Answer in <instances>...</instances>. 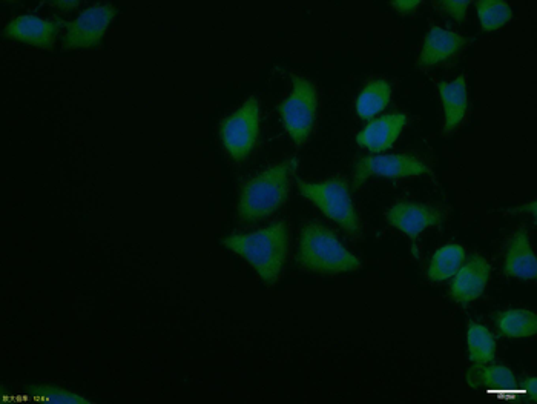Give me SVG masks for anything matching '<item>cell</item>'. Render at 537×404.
Instances as JSON below:
<instances>
[{
  "label": "cell",
  "mask_w": 537,
  "mask_h": 404,
  "mask_svg": "<svg viewBox=\"0 0 537 404\" xmlns=\"http://www.w3.org/2000/svg\"><path fill=\"white\" fill-rule=\"evenodd\" d=\"M223 245L249 262L267 285H274L289 252V229L284 222L275 223L252 234L226 237Z\"/></svg>",
  "instance_id": "1"
},
{
  "label": "cell",
  "mask_w": 537,
  "mask_h": 404,
  "mask_svg": "<svg viewBox=\"0 0 537 404\" xmlns=\"http://www.w3.org/2000/svg\"><path fill=\"white\" fill-rule=\"evenodd\" d=\"M298 160L289 159L266 169L241 189L238 214L244 222H257L274 214L289 196L290 180Z\"/></svg>",
  "instance_id": "2"
},
{
  "label": "cell",
  "mask_w": 537,
  "mask_h": 404,
  "mask_svg": "<svg viewBox=\"0 0 537 404\" xmlns=\"http://www.w3.org/2000/svg\"><path fill=\"white\" fill-rule=\"evenodd\" d=\"M298 263L320 274H340L361 268L360 260L350 254L326 226L310 223L301 232Z\"/></svg>",
  "instance_id": "3"
},
{
  "label": "cell",
  "mask_w": 537,
  "mask_h": 404,
  "mask_svg": "<svg viewBox=\"0 0 537 404\" xmlns=\"http://www.w3.org/2000/svg\"><path fill=\"white\" fill-rule=\"evenodd\" d=\"M298 189L307 200L323 211L324 216L343 226L350 236H360V216L350 197L347 180L337 177L326 182H298Z\"/></svg>",
  "instance_id": "4"
},
{
  "label": "cell",
  "mask_w": 537,
  "mask_h": 404,
  "mask_svg": "<svg viewBox=\"0 0 537 404\" xmlns=\"http://www.w3.org/2000/svg\"><path fill=\"white\" fill-rule=\"evenodd\" d=\"M292 85V93L280 105V114L290 139L297 145H303L309 140L315 125L317 91L309 80L300 76H292Z\"/></svg>",
  "instance_id": "5"
},
{
  "label": "cell",
  "mask_w": 537,
  "mask_h": 404,
  "mask_svg": "<svg viewBox=\"0 0 537 404\" xmlns=\"http://www.w3.org/2000/svg\"><path fill=\"white\" fill-rule=\"evenodd\" d=\"M260 136V102L255 97L235 111L221 125V140L229 156L244 160L254 150Z\"/></svg>",
  "instance_id": "6"
},
{
  "label": "cell",
  "mask_w": 537,
  "mask_h": 404,
  "mask_svg": "<svg viewBox=\"0 0 537 404\" xmlns=\"http://www.w3.org/2000/svg\"><path fill=\"white\" fill-rule=\"evenodd\" d=\"M429 173V168L421 160L404 154L395 156H372L361 159L356 163L353 173L355 188L363 185L370 177H390V179H404V177H418Z\"/></svg>",
  "instance_id": "7"
},
{
  "label": "cell",
  "mask_w": 537,
  "mask_h": 404,
  "mask_svg": "<svg viewBox=\"0 0 537 404\" xmlns=\"http://www.w3.org/2000/svg\"><path fill=\"white\" fill-rule=\"evenodd\" d=\"M116 16V8L102 5V7H91L83 11L74 22L68 25L65 37H63V47L66 50L73 48H88L99 44L106 28L113 22Z\"/></svg>",
  "instance_id": "8"
},
{
  "label": "cell",
  "mask_w": 537,
  "mask_h": 404,
  "mask_svg": "<svg viewBox=\"0 0 537 404\" xmlns=\"http://www.w3.org/2000/svg\"><path fill=\"white\" fill-rule=\"evenodd\" d=\"M444 214L438 208L416 202H399L387 212V222L407 236L418 237L433 226L441 225Z\"/></svg>",
  "instance_id": "9"
},
{
  "label": "cell",
  "mask_w": 537,
  "mask_h": 404,
  "mask_svg": "<svg viewBox=\"0 0 537 404\" xmlns=\"http://www.w3.org/2000/svg\"><path fill=\"white\" fill-rule=\"evenodd\" d=\"M491 268L481 255H473L455 274L450 294L461 305L475 302L481 297L490 280Z\"/></svg>",
  "instance_id": "10"
},
{
  "label": "cell",
  "mask_w": 537,
  "mask_h": 404,
  "mask_svg": "<svg viewBox=\"0 0 537 404\" xmlns=\"http://www.w3.org/2000/svg\"><path fill=\"white\" fill-rule=\"evenodd\" d=\"M60 27L62 24L59 20H45L37 16H20L7 25L5 36L20 40L24 44L51 48Z\"/></svg>",
  "instance_id": "11"
},
{
  "label": "cell",
  "mask_w": 537,
  "mask_h": 404,
  "mask_svg": "<svg viewBox=\"0 0 537 404\" xmlns=\"http://www.w3.org/2000/svg\"><path fill=\"white\" fill-rule=\"evenodd\" d=\"M407 125L406 114H389L379 117L356 136L358 145L363 146L372 153H383L390 150L398 140L399 134Z\"/></svg>",
  "instance_id": "12"
},
{
  "label": "cell",
  "mask_w": 537,
  "mask_h": 404,
  "mask_svg": "<svg viewBox=\"0 0 537 404\" xmlns=\"http://www.w3.org/2000/svg\"><path fill=\"white\" fill-rule=\"evenodd\" d=\"M467 44V40L461 34L445 30L441 27H433L425 37L419 56V67L427 68L436 63L452 59Z\"/></svg>",
  "instance_id": "13"
},
{
  "label": "cell",
  "mask_w": 537,
  "mask_h": 404,
  "mask_svg": "<svg viewBox=\"0 0 537 404\" xmlns=\"http://www.w3.org/2000/svg\"><path fill=\"white\" fill-rule=\"evenodd\" d=\"M438 90L444 105V130L445 133H452L461 125L467 113V79L465 76H459L453 82H439Z\"/></svg>",
  "instance_id": "14"
},
{
  "label": "cell",
  "mask_w": 537,
  "mask_h": 404,
  "mask_svg": "<svg viewBox=\"0 0 537 404\" xmlns=\"http://www.w3.org/2000/svg\"><path fill=\"white\" fill-rule=\"evenodd\" d=\"M505 274L514 279H536V257L530 245V239L525 231L514 234L505 257Z\"/></svg>",
  "instance_id": "15"
},
{
  "label": "cell",
  "mask_w": 537,
  "mask_h": 404,
  "mask_svg": "<svg viewBox=\"0 0 537 404\" xmlns=\"http://www.w3.org/2000/svg\"><path fill=\"white\" fill-rule=\"evenodd\" d=\"M468 383L475 389L482 386V388L490 389V392H502V394L521 392L516 389L518 381H516L513 372L501 365L478 366L468 374Z\"/></svg>",
  "instance_id": "16"
},
{
  "label": "cell",
  "mask_w": 537,
  "mask_h": 404,
  "mask_svg": "<svg viewBox=\"0 0 537 404\" xmlns=\"http://www.w3.org/2000/svg\"><path fill=\"white\" fill-rule=\"evenodd\" d=\"M392 96V87L383 79L372 80L356 100V113L361 119L370 120L386 110Z\"/></svg>",
  "instance_id": "17"
},
{
  "label": "cell",
  "mask_w": 537,
  "mask_h": 404,
  "mask_svg": "<svg viewBox=\"0 0 537 404\" xmlns=\"http://www.w3.org/2000/svg\"><path fill=\"white\" fill-rule=\"evenodd\" d=\"M465 251L459 245H447L436 251L430 263L427 277L433 282H445L452 279L464 263Z\"/></svg>",
  "instance_id": "18"
},
{
  "label": "cell",
  "mask_w": 537,
  "mask_h": 404,
  "mask_svg": "<svg viewBox=\"0 0 537 404\" xmlns=\"http://www.w3.org/2000/svg\"><path fill=\"white\" fill-rule=\"evenodd\" d=\"M468 354L475 365H490L496 358L495 337L485 326L470 323L467 331Z\"/></svg>",
  "instance_id": "19"
},
{
  "label": "cell",
  "mask_w": 537,
  "mask_h": 404,
  "mask_svg": "<svg viewBox=\"0 0 537 404\" xmlns=\"http://www.w3.org/2000/svg\"><path fill=\"white\" fill-rule=\"evenodd\" d=\"M496 325L505 337L527 338L536 334L537 317L527 309H511L499 314Z\"/></svg>",
  "instance_id": "20"
},
{
  "label": "cell",
  "mask_w": 537,
  "mask_h": 404,
  "mask_svg": "<svg viewBox=\"0 0 537 404\" xmlns=\"http://www.w3.org/2000/svg\"><path fill=\"white\" fill-rule=\"evenodd\" d=\"M476 8H478L479 20L485 31H495L504 27L513 16L510 5L498 2V0H481Z\"/></svg>",
  "instance_id": "21"
},
{
  "label": "cell",
  "mask_w": 537,
  "mask_h": 404,
  "mask_svg": "<svg viewBox=\"0 0 537 404\" xmlns=\"http://www.w3.org/2000/svg\"><path fill=\"white\" fill-rule=\"evenodd\" d=\"M36 395L39 398H43V400L51 401V403H89L88 400H85L83 397H79V395L73 394V392L65 391V389L62 388H54V386H45V388H39V391L36 392Z\"/></svg>",
  "instance_id": "22"
},
{
  "label": "cell",
  "mask_w": 537,
  "mask_h": 404,
  "mask_svg": "<svg viewBox=\"0 0 537 404\" xmlns=\"http://www.w3.org/2000/svg\"><path fill=\"white\" fill-rule=\"evenodd\" d=\"M468 2H452V0H447V2H442V8H444L450 16L455 17L458 22H462L465 19V14L468 10Z\"/></svg>",
  "instance_id": "23"
},
{
  "label": "cell",
  "mask_w": 537,
  "mask_h": 404,
  "mask_svg": "<svg viewBox=\"0 0 537 404\" xmlns=\"http://www.w3.org/2000/svg\"><path fill=\"white\" fill-rule=\"evenodd\" d=\"M392 5L396 10L401 11V13H412V11H415L419 7V2L418 0H410V2L398 0V2H393Z\"/></svg>",
  "instance_id": "24"
},
{
  "label": "cell",
  "mask_w": 537,
  "mask_h": 404,
  "mask_svg": "<svg viewBox=\"0 0 537 404\" xmlns=\"http://www.w3.org/2000/svg\"><path fill=\"white\" fill-rule=\"evenodd\" d=\"M522 386H524V389H521L522 394H530L531 401H536V378L531 377L530 380L524 381Z\"/></svg>",
  "instance_id": "25"
}]
</instances>
